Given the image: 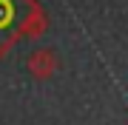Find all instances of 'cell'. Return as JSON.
I'll return each mask as SVG.
<instances>
[{
	"instance_id": "cell-1",
	"label": "cell",
	"mask_w": 128,
	"mask_h": 125,
	"mask_svg": "<svg viewBox=\"0 0 128 125\" xmlns=\"http://www.w3.org/2000/svg\"><path fill=\"white\" fill-rule=\"evenodd\" d=\"M48 28L40 0H0V60L20 40H37Z\"/></svg>"
},
{
	"instance_id": "cell-2",
	"label": "cell",
	"mask_w": 128,
	"mask_h": 125,
	"mask_svg": "<svg viewBox=\"0 0 128 125\" xmlns=\"http://www.w3.org/2000/svg\"><path fill=\"white\" fill-rule=\"evenodd\" d=\"M26 68L34 80H51L60 68V57L54 54V48H34L26 60Z\"/></svg>"
}]
</instances>
